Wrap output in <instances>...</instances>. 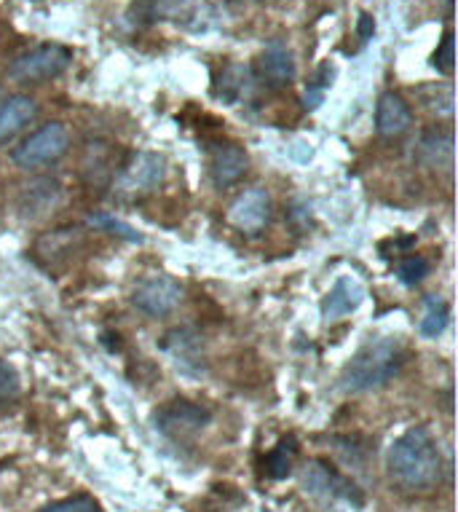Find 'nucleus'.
Masks as SVG:
<instances>
[{
	"label": "nucleus",
	"mask_w": 458,
	"mask_h": 512,
	"mask_svg": "<svg viewBox=\"0 0 458 512\" xmlns=\"http://www.w3.org/2000/svg\"><path fill=\"white\" fill-rule=\"evenodd\" d=\"M389 475L402 491L429 494L442 483L440 443L426 427H410L389 448Z\"/></svg>",
	"instance_id": "nucleus-1"
},
{
	"label": "nucleus",
	"mask_w": 458,
	"mask_h": 512,
	"mask_svg": "<svg viewBox=\"0 0 458 512\" xmlns=\"http://www.w3.org/2000/svg\"><path fill=\"white\" fill-rule=\"evenodd\" d=\"M402 362H405V349L397 338L367 341L343 368L341 387L346 392H373L386 387L402 370Z\"/></svg>",
	"instance_id": "nucleus-2"
},
{
	"label": "nucleus",
	"mask_w": 458,
	"mask_h": 512,
	"mask_svg": "<svg viewBox=\"0 0 458 512\" xmlns=\"http://www.w3.org/2000/svg\"><path fill=\"white\" fill-rule=\"evenodd\" d=\"M73 51L62 43H43L35 49L19 54L9 65V78L14 84H43L51 78H59L70 68Z\"/></svg>",
	"instance_id": "nucleus-3"
},
{
	"label": "nucleus",
	"mask_w": 458,
	"mask_h": 512,
	"mask_svg": "<svg viewBox=\"0 0 458 512\" xmlns=\"http://www.w3.org/2000/svg\"><path fill=\"white\" fill-rule=\"evenodd\" d=\"M161 180H164V159L159 153H132L118 167L113 191L124 202H137L142 196L153 194L161 185Z\"/></svg>",
	"instance_id": "nucleus-4"
},
{
	"label": "nucleus",
	"mask_w": 458,
	"mask_h": 512,
	"mask_svg": "<svg viewBox=\"0 0 458 512\" xmlns=\"http://www.w3.org/2000/svg\"><path fill=\"white\" fill-rule=\"evenodd\" d=\"M67 145H70L67 129L59 121H51V124H43L41 129H35L33 135L27 137L25 143L11 153V161L19 169L49 167V164L65 156Z\"/></svg>",
	"instance_id": "nucleus-5"
},
{
	"label": "nucleus",
	"mask_w": 458,
	"mask_h": 512,
	"mask_svg": "<svg viewBox=\"0 0 458 512\" xmlns=\"http://www.w3.org/2000/svg\"><path fill=\"white\" fill-rule=\"evenodd\" d=\"M300 483L306 488V494H311L314 499H322V502H341V499L354 504L362 502L357 494V486L343 478L341 472L325 459L306 462V467L300 472Z\"/></svg>",
	"instance_id": "nucleus-6"
},
{
	"label": "nucleus",
	"mask_w": 458,
	"mask_h": 512,
	"mask_svg": "<svg viewBox=\"0 0 458 512\" xmlns=\"http://www.w3.org/2000/svg\"><path fill=\"white\" fill-rule=\"evenodd\" d=\"M180 298H183L180 282L164 277V274L142 279L132 293V303L137 306V311L148 314V317H167L169 311L180 303Z\"/></svg>",
	"instance_id": "nucleus-7"
},
{
	"label": "nucleus",
	"mask_w": 458,
	"mask_h": 512,
	"mask_svg": "<svg viewBox=\"0 0 458 512\" xmlns=\"http://www.w3.org/2000/svg\"><path fill=\"white\" fill-rule=\"evenodd\" d=\"M209 419H212V413L207 408L188 403V400H172L156 413V427L172 440H185L207 427Z\"/></svg>",
	"instance_id": "nucleus-8"
},
{
	"label": "nucleus",
	"mask_w": 458,
	"mask_h": 512,
	"mask_svg": "<svg viewBox=\"0 0 458 512\" xmlns=\"http://www.w3.org/2000/svg\"><path fill=\"white\" fill-rule=\"evenodd\" d=\"M271 220V196L266 188H250L228 207V223L244 234H258Z\"/></svg>",
	"instance_id": "nucleus-9"
},
{
	"label": "nucleus",
	"mask_w": 458,
	"mask_h": 512,
	"mask_svg": "<svg viewBox=\"0 0 458 512\" xmlns=\"http://www.w3.org/2000/svg\"><path fill=\"white\" fill-rule=\"evenodd\" d=\"M247 151L236 143H215L209 148V175L217 188H231L247 172Z\"/></svg>",
	"instance_id": "nucleus-10"
},
{
	"label": "nucleus",
	"mask_w": 458,
	"mask_h": 512,
	"mask_svg": "<svg viewBox=\"0 0 458 512\" xmlns=\"http://www.w3.org/2000/svg\"><path fill=\"white\" fill-rule=\"evenodd\" d=\"M258 73L260 78H263L268 86H274V89L290 86L292 81H295V76H298V65H295V57H292V51L287 49V43L271 41L266 49L260 51Z\"/></svg>",
	"instance_id": "nucleus-11"
},
{
	"label": "nucleus",
	"mask_w": 458,
	"mask_h": 512,
	"mask_svg": "<svg viewBox=\"0 0 458 512\" xmlns=\"http://www.w3.org/2000/svg\"><path fill=\"white\" fill-rule=\"evenodd\" d=\"M410 126H413V110L400 94L386 92L378 100L375 108V129L384 140H397V137L408 135Z\"/></svg>",
	"instance_id": "nucleus-12"
},
{
	"label": "nucleus",
	"mask_w": 458,
	"mask_h": 512,
	"mask_svg": "<svg viewBox=\"0 0 458 512\" xmlns=\"http://www.w3.org/2000/svg\"><path fill=\"white\" fill-rule=\"evenodd\" d=\"M38 116V105L27 94H14L0 105V148L9 145L14 137L30 126Z\"/></svg>",
	"instance_id": "nucleus-13"
},
{
	"label": "nucleus",
	"mask_w": 458,
	"mask_h": 512,
	"mask_svg": "<svg viewBox=\"0 0 458 512\" xmlns=\"http://www.w3.org/2000/svg\"><path fill=\"white\" fill-rule=\"evenodd\" d=\"M365 301V290L354 277H338V282L333 285V290L325 295L322 301V317L330 322V319L346 317L351 311L359 309V303Z\"/></svg>",
	"instance_id": "nucleus-14"
},
{
	"label": "nucleus",
	"mask_w": 458,
	"mask_h": 512,
	"mask_svg": "<svg viewBox=\"0 0 458 512\" xmlns=\"http://www.w3.org/2000/svg\"><path fill=\"white\" fill-rule=\"evenodd\" d=\"M252 89H255V73L250 65H225L215 81V97L228 105H239L247 100Z\"/></svg>",
	"instance_id": "nucleus-15"
},
{
	"label": "nucleus",
	"mask_w": 458,
	"mask_h": 512,
	"mask_svg": "<svg viewBox=\"0 0 458 512\" xmlns=\"http://www.w3.org/2000/svg\"><path fill=\"white\" fill-rule=\"evenodd\" d=\"M418 161L429 169H453V132L450 129H432L418 143Z\"/></svg>",
	"instance_id": "nucleus-16"
},
{
	"label": "nucleus",
	"mask_w": 458,
	"mask_h": 512,
	"mask_svg": "<svg viewBox=\"0 0 458 512\" xmlns=\"http://www.w3.org/2000/svg\"><path fill=\"white\" fill-rule=\"evenodd\" d=\"M295 456H298V440L292 435L282 437L276 448H271V454L263 459V472L266 478L282 480L292 472V464H295Z\"/></svg>",
	"instance_id": "nucleus-17"
},
{
	"label": "nucleus",
	"mask_w": 458,
	"mask_h": 512,
	"mask_svg": "<svg viewBox=\"0 0 458 512\" xmlns=\"http://www.w3.org/2000/svg\"><path fill=\"white\" fill-rule=\"evenodd\" d=\"M164 349L175 357L177 365L188 368L193 362H199L201 341L199 336H193L191 330H175V333H169V336L164 338Z\"/></svg>",
	"instance_id": "nucleus-18"
},
{
	"label": "nucleus",
	"mask_w": 458,
	"mask_h": 512,
	"mask_svg": "<svg viewBox=\"0 0 458 512\" xmlns=\"http://www.w3.org/2000/svg\"><path fill=\"white\" fill-rule=\"evenodd\" d=\"M418 102L434 116H453V86L450 84H426L418 89Z\"/></svg>",
	"instance_id": "nucleus-19"
},
{
	"label": "nucleus",
	"mask_w": 458,
	"mask_h": 512,
	"mask_svg": "<svg viewBox=\"0 0 458 512\" xmlns=\"http://www.w3.org/2000/svg\"><path fill=\"white\" fill-rule=\"evenodd\" d=\"M196 3L193 0H153L150 3V19H172V22H188L196 14Z\"/></svg>",
	"instance_id": "nucleus-20"
},
{
	"label": "nucleus",
	"mask_w": 458,
	"mask_h": 512,
	"mask_svg": "<svg viewBox=\"0 0 458 512\" xmlns=\"http://www.w3.org/2000/svg\"><path fill=\"white\" fill-rule=\"evenodd\" d=\"M448 317H450L448 306H445L440 298L429 295V298H426V314L424 319H421V336L426 338L440 336L442 330H445V325H448Z\"/></svg>",
	"instance_id": "nucleus-21"
},
{
	"label": "nucleus",
	"mask_w": 458,
	"mask_h": 512,
	"mask_svg": "<svg viewBox=\"0 0 458 512\" xmlns=\"http://www.w3.org/2000/svg\"><path fill=\"white\" fill-rule=\"evenodd\" d=\"M89 226L100 228L105 234L118 236V239H124V242H142V236L137 228H132L129 223H124V220L113 218L110 212H94L92 218H89Z\"/></svg>",
	"instance_id": "nucleus-22"
},
{
	"label": "nucleus",
	"mask_w": 458,
	"mask_h": 512,
	"mask_svg": "<svg viewBox=\"0 0 458 512\" xmlns=\"http://www.w3.org/2000/svg\"><path fill=\"white\" fill-rule=\"evenodd\" d=\"M38 512H102V507L89 494H75L67 496V499H59V502H51L49 507H43Z\"/></svg>",
	"instance_id": "nucleus-23"
},
{
	"label": "nucleus",
	"mask_w": 458,
	"mask_h": 512,
	"mask_svg": "<svg viewBox=\"0 0 458 512\" xmlns=\"http://www.w3.org/2000/svg\"><path fill=\"white\" fill-rule=\"evenodd\" d=\"M397 274H400L402 285H418V282H424V279L429 277V263H426V258H421V255H408V258H402L400 261Z\"/></svg>",
	"instance_id": "nucleus-24"
},
{
	"label": "nucleus",
	"mask_w": 458,
	"mask_h": 512,
	"mask_svg": "<svg viewBox=\"0 0 458 512\" xmlns=\"http://www.w3.org/2000/svg\"><path fill=\"white\" fill-rule=\"evenodd\" d=\"M17 397H19L17 373H14L6 362L0 360V411H3V408H9Z\"/></svg>",
	"instance_id": "nucleus-25"
},
{
	"label": "nucleus",
	"mask_w": 458,
	"mask_h": 512,
	"mask_svg": "<svg viewBox=\"0 0 458 512\" xmlns=\"http://www.w3.org/2000/svg\"><path fill=\"white\" fill-rule=\"evenodd\" d=\"M432 65L437 70H442L445 76L453 73V30H445V35H442L440 41V49L434 51Z\"/></svg>",
	"instance_id": "nucleus-26"
},
{
	"label": "nucleus",
	"mask_w": 458,
	"mask_h": 512,
	"mask_svg": "<svg viewBox=\"0 0 458 512\" xmlns=\"http://www.w3.org/2000/svg\"><path fill=\"white\" fill-rule=\"evenodd\" d=\"M322 102H325V92H322V89H317V86H309V89H306V94H303V108L317 110Z\"/></svg>",
	"instance_id": "nucleus-27"
},
{
	"label": "nucleus",
	"mask_w": 458,
	"mask_h": 512,
	"mask_svg": "<svg viewBox=\"0 0 458 512\" xmlns=\"http://www.w3.org/2000/svg\"><path fill=\"white\" fill-rule=\"evenodd\" d=\"M375 33V19L370 17V14H359V22H357V35L362 38V41H367V38H373Z\"/></svg>",
	"instance_id": "nucleus-28"
},
{
	"label": "nucleus",
	"mask_w": 458,
	"mask_h": 512,
	"mask_svg": "<svg viewBox=\"0 0 458 512\" xmlns=\"http://www.w3.org/2000/svg\"><path fill=\"white\" fill-rule=\"evenodd\" d=\"M263 512H271V510H263Z\"/></svg>",
	"instance_id": "nucleus-29"
}]
</instances>
